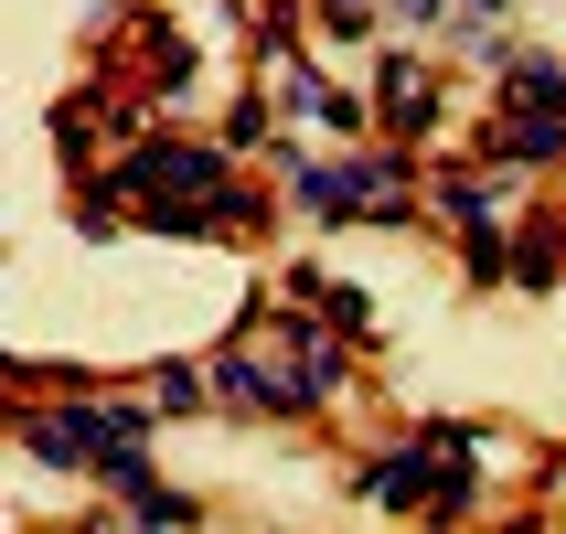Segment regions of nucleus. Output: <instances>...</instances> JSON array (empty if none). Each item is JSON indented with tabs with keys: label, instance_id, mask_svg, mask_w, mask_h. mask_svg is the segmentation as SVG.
<instances>
[{
	"label": "nucleus",
	"instance_id": "f03ea898",
	"mask_svg": "<svg viewBox=\"0 0 566 534\" xmlns=\"http://www.w3.org/2000/svg\"><path fill=\"white\" fill-rule=\"evenodd\" d=\"M439 460H449V428H428V439H407V449H385L375 471H364V503H439Z\"/></svg>",
	"mask_w": 566,
	"mask_h": 534
},
{
	"label": "nucleus",
	"instance_id": "f257e3e1",
	"mask_svg": "<svg viewBox=\"0 0 566 534\" xmlns=\"http://www.w3.org/2000/svg\"><path fill=\"white\" fill-rule=\"evenodd\" d=\"M22 460H54V471H107L118 449L150 439V407H22Z\"/></svg>",
	"mask_w": 566,
	"mask_h": 534
},
{
	"label": "nucleus",
	"instance_id": "0eeeda50",
	"mask_svg": "<svg viewBox=\"0 0 566 534\" xmlns=\"http://www.w3.org/2000/svg\"><path fill=\"white\" fill-rule=\"evenodd\" d=\"M556 256H566V224H535V235H524V256H513V279L545 289V279H556Z\"/></svg>",
	"mask_w": 566,
	"mask_h": 534
},
{
	"label": "nucleus",
	"instance_id": "20e7f679",
	"mask_svg": "<svg viewBox=\"0 0 566 534\" xmlns=\"http://www.w3.org/2000/svg\"><path fill=\"white\" fill-rule=\"evenodd\" d=\"M289 118H311V128H332V139H353V128H364V107H353L343 86H321L311 64H300V75H289Z\"/></svg>",
	"mask_w": 566,
	"mask_h": 534
},
{
	"label": "nucleus",
	"instance_id": "423d86ee",
	"mask_svg": "<svg viewBox=\"0 0 566 534\" xmlns=\"http://www.w3.org/2000/svg\"><path fill=\"white\" fill-rule=\"evenodd\" d=\"M503 86H513V107H545V118H566V64H556V54H524Z\"/></svg>",
	"mask_w": 566,
	"mask_h": 534
},
{
	"label": "nucleus",
	"instance_id": "6e6552de",
	"mask_svg": "<svg viewBox=\"0 0 566 534\" xmlns=\"http://www.w3.org/2000/svg\"><path fill=\"white\" fill-rule=\"evenodd\" d=\"M107 481H118L128 503H150V492H160V471H150V460H139V449H118V460H107Z\"/></svg>",
	"mask_w": 566,
	"mask_h": 534
},
{
	"label": "nucleus",
	"instance_id": "39448f33",
	"mask_svg": "<svg viewBox=\"0 0 566 534\" xmlns=\"http://www.w3.org/2000/svg\"><path fill=\"white\" fill-rule=\"evenodd\" d=\"M439 214L460 224L471 247H481V235H503V224H492V182H481V171H449V182H439Z\"/></svg>",
	"mask_w": 566,
	"mask_h": 534
},
{
	"label": "nucleus",
	"instance_id": "7ed1b4c3",
	"mask_svg": "<svg viewBox=\"0 0 566 534\" xmlns=\"http://www.w3.org/2000/svg\"><path fill=\"white\" fill-rule=\"evenodd\" d=\"M375 128H396V139H428L439 128V75L407 54H385L375 64Z\"/></svg>",
	"mask_w": 566,
	"mask_h": 534
},
{
	"label": "nucleus",
	"instance_id": "1a4fd4ad",
	"mask_svg": "<svg viewBox=\"0 0 566 534\" xmlns=\"http://www.w3.org/2000/svg\"><path fill=\"white\" fill-rule=\"evenodd\" d=\"M224 139H235V150H256V139H268V96H235V118H224Z\"/></svg>",
	"mask_w": 566,
	"mask_h": 534
},
{
	"label": "nucleus",
	"instance_id": "9b49d317",
	"mask_svg": "<svg viewBox=\"0 0 566 534\" xmlns=\"http://www.w3.org/2000/svg\"><path fill=\"white\" fill-rule=\"evenodd\" d=\"M471 11H503V0H471Z\"/></svg>",
	"mask_w": 566,
	"mask_h": 534
},
{
	"label": "nucleus",
	"instance_id": "9d476101",
	"mask_svg": "<svg viewBox=\"0 0 566 534\" xmlns=\"http://www.w3.org/2000/svg\"><path fill=\"white\" fill-rule=\"evenodd\" d=\"M396 22H439V0H396Z\"/></svg>",
	"mask_w": 566,
	"mask_h": 534
}]
</instances>
